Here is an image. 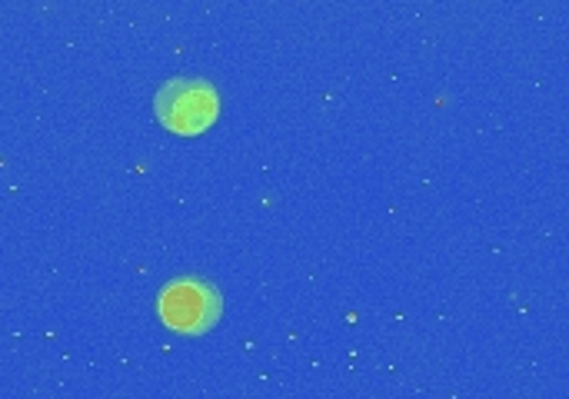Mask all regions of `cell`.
<instances>
[{"mask_svg":"<svg viewBox=\"0 0 569 399\" xmlns=\"http://www.w3.org/2000/svg\"><path fill=\"white\" fill-rule=\"evenodd\" d=\"M157 313L180 337H203L223 317V293L200 277H177L157 297Z\"/></svg>","mask_w":569,"mask_h":399,"instance_id":"cell-1","label":"cell"},{"mask_svg":"<svg viewBox=\"0 0 569 399\" xmlns=\"http://www.w3.org/2000/svg\"><path fill=\"white\" fill-rule=\"evenodd\" d=\"M153 113L170 133L197 137L220 117V97L217 87L200 77H173L153 93Z\"/></svg>","mask_w":569,"mask_h":399,"instance_id":"cell-2","label":"cell"}]
</instances>
